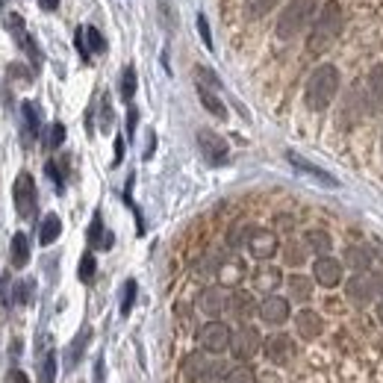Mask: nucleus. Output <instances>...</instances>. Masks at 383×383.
I'll return each instance as SVG.
<instances>
[{
    "label": "nucleus",
    "mask_w": 383,
    "mask_h": 383,
    "mask_svg": "<svg viewBox=\"0 0 383 383\" xmlns=\"http://www.w3.org/2000/svg\"><path fill=\"white\" fill-rule=\"evenodd\" d=\"M197 32H201V42L207 44V51H212V32H209L207 15H197Z\"/></svg>",
    "instance_id": "obj_44"
},
{
    "label": "nucleus",
    "mask_w": 383,
    "mask_h": 383,
    "mask_svg": "<svg viewBox=\"0 0 383 383\" xmlns=\"http://www.w3.org/2000/svg\"><path fill=\"white\" fill-rule=\"evenodd\" d=\"M133 301H136V280H127L124 292H121V315H130Z\"/></svg>",
    "instance_id": "obj_38"
},
{
    "label": "nucleus",
    "mask_w": 383,
    "mask_h": 383,
    "mask_svg": "<svg viewBox=\"0 0 383 383\" xmlns=\"http://www.w3.org/2000/svg\"><path fill=\"white\" fill-rule=\"evenodd\" d=\"M280 0H245V18L248 21H260L262 15H269Z\"/></svg>",
    "instance_id": "obj_26"
},
{
    "label": "nucleus",
    "mask_w": 383,
    "mask_h": 383,
    "mask_svg": "<svg viewBox=\"0 0 383 383\" xmlns=\"http://www.w3.org/2000/svg\"><path fill=\"white\" fill-rule=\"evenodd\" d=\"M9 74H12V77H18L21 83H30V77H32V71L21 68V65H9Z\"/></svg>",
    "instance_id": "obj_47"
},
{
    "label": "nucleus",
    "mask_w": 383,
    "mask_h": 383,
    "mask_svg": "<svg viewBox=\"0 0 383 383\" xmlns=\"http://www.w3.org/2000/svg\"><path fill=\"white\" fill-rule=\"evenodd\" d=\"M89 248H104V251H109V248H112V233L104 230L101 212H95V219H92V227H89Z\"/></svg>",
    "instance_id": "obj_19"
},
{
    "label": "nucleus",
    "mask_w": 383,
    "mask_h": 383,
    "mask_svg": "<svg viewBox=\"0 0 383 383\" xmlns=\"http://www.w3.org/2000/svg\"><path fill=\"white\" fill-rule=\"evenodd\" d=\"M286 159L292 162V169H295V171H301V174L312 177L315 183H322V186H327V189H339V180H336V177H333V174H327L324 169H319V165H312L310 159L298 157L295 151H286Z\"/></svg>",
    "instance_id": "obj_10"
},
{
    "label": "nucleus",
    "mask_w": 383,
    "mask_h": 383,
    "mask_svg": "<svg viewBox=\"0 0 383 383\" xmlns=\"http://www.w3.org/2000/svg\"><path fill=\"white\" fill-rule=\"evenodd\" d=\"M339 83H342V77L333 65H319L307 80V92H304L307 107L312 112L327 109L333 104V97H336V92H339Z\"/></svg>",
    "instance_id": "obj_2"
},
{
    "label": "nucleus",
    "mask_w": 383,
    "mask_h": 383,
    "mask_svg": "<svg viewBox=\"0 0 383 383\" xmlns=\"http://www.w3.org/2000/svg\"><path fill=\"white\" fill-rule=\"evenodd\" d=\"M89 339H92V330H89V327H83L77 336H74V342H71V348H68V369H74V365H77V360L83 357V348L89 345Z\"/></svg>",
    "instance_id": "obj_29"
},
{
    "label": "nucleus",
    "mask_w": 383,
    "mask_h": 383,
    "mask_svg": "<svg viewBox=\"0 0 383 383\" xmlns=\"http://www.w3.org/2000/svg\"><path fill=\"white\" fill-rule=\"evenodd\" d=\"M39 383H56V354L51 351L44 360H42V372H39Z\"/></svg>",
    "instance_id": "obj_35"
},
{
    "label": "nucleus",
    "mask_w": 383,
    "mask_h": 383,
    "mask_svg": "<svg viewBox=\"0 0 383 383\" xmlns=\"http://www.w3.org/2000/svg\"><path fill=\"white\" fill-rule=\"evenodd\" d=\"M12 197H15V209H18L21 219H32V212H36V180H32L30 171H21L15 177Z\"/></svg>",
    "instance_id": "obj_5"
},
{
    "label": "nucleus",
    "mask_w": 383,
    "mask_h": 383,
    "mask_svg": "<svg viewBox=\"0 0 383 383\" xmlns=\"http://www.w3.org/2000/svg\"><path fill=\"white\" fill-rule=\"evenodd\" d=\"M286 283H289V295L295 298V301H307V298L312 295V280L307 274H292Z\"/></svg>",
    "instance_id": "obj_25"
},
{
    "label": "nucleus",
    "mask_w": 383,
    "mask_h": 383,
    "mask_svg": "<svg viewBox=\"0 0 383 383\" xmlns=\"http://www.w3.org/2000/svg\"><path fill=\"white\" fill-rule=\"evenodd\" d=\"M136 124H139V109L130 107V112H127V139L136 136Z\"/></svg>",
    "instance_id": "obj_46"
},
{
    "label": "nucleus",
    "mask_w": 383,
    "mask_h": 383,
    "mask_svg": "<svg viewBox=\"0 0 383 383\" xmlns=\"http://www.w3.org/2000/svg\"><path fill=\"white\" fill-rule=\"evenodd\" d=\"M380 154H383V136H380Z\"/></svg>",
    "instance_id": "obj_54"
},
{
    "label": "nucleus",
    "mask_w": 383,
    "mask_h": 383,
    "mask_svg": "<svg viewBox=\"0 0 383 383\" xmlns=\"http://www.w3.org/2000/svg\"><path fill=\"white\" fill-rule=\"evenodd\" d=\"M260 319L265 324H283L289 319V301L286 298H280V295H269L260 304Z\"/></svg>",
    "instance_id": "obj_14"
},
{
    "label": "nucleus",
    "mask_w": 383,
    "mask_h": 383,
    "mask_svg": "<svg viewBox=\"0 0 383 383\" xmlns=\"http://www.w3.org/2000/svg\"><path fill=\"white\" fill-rule=\"evenodd\" d=\"M133 95H136V68H133V65H127V68L121 71V97L130 104Z\"/></svg>",
    "instance_id": "obj_32"
},
{
    "label": "nucleus",
    "mask_w": 383,
    "mask_h": 383,
    "mask_svg": "<svg viewBox=\"0 0 383 383\" xmlns=\"http://www.w3.org/2000/svg\"><path fill=\"white\" fill-rule=\"evenodd\" d=\"M248 251H251V257L257 260H272L274 251H277V236L272 230H251L248 233Z\"/></svg>",
    "instance_id": "obj_12"
},
{
    "label": "nucleus",
    "mask_w": 383,
    "mask_h": 383,
    "mask_svg": "<svg viewBox=\"0 0 383 383\" xmlns=\"http://www.w3.org/2000/svg\"><path fill=\"white\" fill-rule=\"evenodd\" d=\"M224 383H257V377H254V372L248 369V365H236V369L227 372Z\"/></svg>",
    "instance_id": "obj_36"
},
{
    "label": "nucleus",
    "mask_w": 383,
    "mask_h": 383,
    "mask_svg": "<svg viewBox=\"0 0 383 383\" xmlns=\"http://www.w3.org/2000/svg\"><path fill=\"white\" fill-rule=\"evenodd\" d=\"M21 112H24V127H27V142L39 136V127H42V115L36 109V104L32 101H24L21 104Z\"/></svg>",
    "instance_id": "obj_23"
},
{
    "label": "nucleus",
    "mask_w": 383,
    "mask_h": 383,
    "mask_svg": "<svg viewBox=\"0 0 383 383\" xmlns=\"http://www.w3.org/2000/svg\"><path fill=\"white\" fill-rule=\"evenodd\" d=\"M59 233H62V221H59V215L51 212V215H44V221L39 227V242L42 245H54L59 239Z\"/></svg>",
    "instance_id": "obj_22"
},
{
    "label": "nucleus",
    "mask_w": 383,
    "mask_h": 383,
    "mask_svg": "<svg viewBox=\"0 0 383 383\" xmlns=\"http://www.w3.org/2000/svg\"><path fill=\"white\" fill-rule=\"evenodd\" d=\"M227 372H230V369H227L224 363H212L209 369H207V377H204V380H207V383H219L221 377H227Z\"/></svg>",
    "instance_id": "obj_43"
},
{
    "label": "nucleus",
    "mask_w": 383,
    "mask_h": 383,
    "mask_svg": "<svg viewBox=\"0 0 383 383\" xmlns=\"http://www.w3.org/2000/svg\"><path fill=\"white\" fill-rule=\"evenodd\" d=\"M254 310H260V307H257V301H254L251 292H233V295H230L227 312L233 315V319L245 322V319H251V315H254Z\"/></svg>",
    "instance_id": "obj_15"
},
{
    "label": "nucleus",
    "mask_w": 383,
    "mask_h": 383,
    "mask_svg": "<svg viewBox=\"0 0 383 383\" xmlns=\"http://www.w3.org/2000/svg\"><path fill=\"white\" fill-rule=\"evenodd\" d=\"M304 242H307V248L310 251H315V254H330V248H333V242H330V236L324 230H310L307 236H304Z\"/></svg>",
    "instance_id": "obj_27"
},
{
    "label": "nucleus",
    "mask_w": 383,
    "mask_h": 383,
    "mask_svg": "<svg viewBox=\"0 0 383 383\" xmlns=\"http://www.w3.org/2000/svg\"><path fill=\"white\" fill-rule=\"evenodd\" d=\"M377 319H380V322H383V301H380V304H377Z\"/></svg>",
    "instance_id": "obj_53"
},
{
    "label": "nucleus",
    "mask_w": 383,
    "mask_h": 383,
    "mask_svg": "<svg viewBox=\"0 0 383 383\" xmlns=\"http://www.w3.org/2000/svg\"><path fill=\"white\" fill-rule=\"evenodd\" d=\"M230 339H233V330L224 324V322H207L197 333V342L204 345V351L209 354H221L230 348Z\"/></svg>",
    "instance_id": "obj_6"
},
{
    "label": "nucleus",
    "mask_w": 383,
    "mask_h": 383,
    "mask_svg": "<svg viewBox=\"0 0 383 383\" xmlns=\"http://www.w3.org/2000/svg\"><path fill=\"white\" fill-rule=\"evenodd\" d=\"M380 351H383V342H380Z\"/></svg>",
    "instance_id": "obj_55"
},
{
    "label": "nucleus",
    "mask_w": 383,
    "mask_h": 383,
    "mask_svg": "<svg viewBox=\"0 0 383 383\" xmlns=\"http://www.w3.org/2000/svg\"><path fill=\"white\" fill-rule=\"evenodd\" d=\"M280 280H283V277H280V272L274 269V265H262V269L254 272V286H257L260 292H269V295H272V292L280 286Z\"/></svg>",
    "instance_id": "obj_20"
},
{
    "label": "nucleus",
    "mask_w": 383,
    "mask_h": 383,
    "mask_svg": "<svg viewBox=\"0 0 383 383\" xmlns=\"http://www.w3.org/2000/svg\"><path fill=\"white\" fill-rule=\"evenodd\" d=\"M39 6H42L44 12H56V6H59V0H39Z\"/></svg>",
    "instance_id": "obj_50"
},
{
    "label": "nucleus",
    "mask_w": 383,
    "mask_h": 383,
    "mask_svg": "<svg viewBox=\"0 0 383 383\" xmlns=\"http://www.w3.org/2000/svg\"><path fill=\"white\" fill-rule=\"evenodd\" d=\"M44 171H47V177H51V183L56 186V192H62V189H65V180H62V171H59V165H56V162L51 159V162L44 165Z\"/></svg>",
    "instance_id": "obj_42"
},
{
    "label": "nucleus",
    "mask_w": 383,
    "mask_h": 383,
    "mask_svg": "<svg viewBox=\"0 0 383 383\" xmlns=\"http://www.w3.org/2000/svg\"><path fill=\"white\" fill-rule=\"evenodd\" d=\"M86 42H89V47L95 54L107 51V42H104V36H101V30H97V27H86Z\"/></svg>",
    "instance_id": "obj_41"
},
{
    "label": "nucleus",
    "mask_w": 383,
    "mask_h": 383,
    "mask_svg": "<svg viewBox=\"0 0 383 383\" xmlns=\"http://www.w3.org/2000/svg\"><path fill=\"white\" fill-rule=\"evenodd\" d=\"M369 92H365V107H377L383 101V65H375L369 71Z\"/></svg>",
    "instance_id": "obj_21"
},
{
    "label": "nucleus",
    "mask_w": 383,
    "mask_h": 383,
    "mask_svg": "<svg viewBox=\"0 0 383 383\" xmlns=\"http://www.w3.org/2000/svg\"><path fill=\"white\" fill-rule=\"evenodd\" d=\"M230 304V292L224 286H207L201 295H197V310H201L204 315H209V319H215V315H221Z\"/></svg>",
    "instance_id": "obj_9"
},
{
    "label": "nucleus",
    "mask_w": 383,
    "mask_h": 383,
    "mask_svg": "<svg viewBox=\"0 0 383 383\" xmlns=\"http://www.w3.org/2000/svg\"><path fill=\"white\" fill-rule=\"evenodd\" d=\"M32 292H36L32 280H21L18 286H15V304H30L32 301Z\"/></svg>",
    "instance_id": "obj_39"
},
{
    "label": "nucleus",
    "mask_w": 383,
    "mask_h": 383,
    "mask_svg": "<svg viewBox=\"0 0 383 383\" xmlns=\"http://www.w3.org/2000/svg\"><path fill=\"white\" fill-rule=\"evenodd\" d=\"M342 24H345V15H342L339 0H330V4H324L322 12H319V18H315V24H312L310 39H307V51L315 54V56L324 54L327 47L339 39Z\"/></svg>",
    "instance_id": "obj_1"
},
{
    "label": "nucleus",
    "mask_w": 383,
    "mask_h": 383,
    "mask_svg": "<svg viewBox=\"0 0 383 383\" xmlns=\"http://www.w3.org/2000/svg\"><path fill=\"white\" fill-rule=\"evenodd\" d=\"M312 277H315V283H322L324 289L339 286V280H342V265H339V260L322 254L319 260H315V265H312Z\"/></svg>",
    "instance_id": "obj_11"
},
{
    "label": "nucleus",
    "mask_w": 383,
    "mask_h": 383,
    "mask_svg": "<svg viewBox=\"0 0 383 383\" xmlns=\"http://www.w3.org/2000/svg\"><path fill=\"white\" fill-rule=\"evenodd\" d=\"M207 369H209V363H207L204 351H195V354H189L186 360H183V377H186L189 383H197V380H204Z\"/></svg>",
    "instance_id": "obj_17"
},
{
    "label": "nucleus",
    "mask_w": 383,
    "mask_h": 383,
    "mask_svg": "<svg viewBox=\"0 0 383 383\" xmlns=\"http://www.w3.org/2000/svg\"><path fill=\"white\" fill-rule=\"evenodd\" d=\"M62 142H65V124L56 121V124H51V130H47V142L44 145H47V151H56Z\"/></svg>",
    "instance_id": "obj_37"
},
{
    "label": "nucleus",
    "mask_w": 383,
    "mask_h": 383,
    "mask_svg": "<svg viewBox=\"0 0 383 383\" xmlns=\"http://www.w3.org/2000/svg\"><path fill=\"white\" fill-rule=\"evenodd\" d=\"M12 383H30L24 372H12Z\"/></svg>",
    "instance_id": "obj_52"
},
{
    "label": "nucleus",
    "mask_w": 383,
    "mask_h": 383,
    "mask_svg": "<svg viewBox=\"0 0 383 383\" xmlns=\"http://www.w3.org/2000/svg\"><path fill=\"white\" fill-rule=\"evenodd\" d=\"M112 127V104H109V97L104 95V101H101V130L107 133Z\"/></svg>",
    "instance_id": "obj_45"
},
{
    "label": "nucleus",
    "mask_w": 383,
    "mask_h": 383,
    "mask_svg": "<svg viewBox=\"0 0 383 383\" xmlns=\"http://www.w3.org/2000/svg\"><path fill=\"white\" fill-rule=\"evenodd\" d=\"M383 292V274H369V272H354V277L345 283V295L348 301H354L357 307L375 301Z\"/></svg>",
    "instance_id": "obj_4"
},
{
    "label": "nucleus",
    "mask_w": 383,
    "mask_h": 383,
    "mask_svg": "<svg viewBox=\"0 0 383 383\" xmlns=\"http://www.w3.org/2000/svg\"><path fill=\"white\" fill-rule=\"evenodd\" d=\"M260 348H262V336H260V330L251 327V324L239 327L236 333H233V339H230V351H233V357H236V360H251Z\"/></svg>",
    "instance_id": "obj_7"
},
{
    "label": "nucleus",
    "mask_w": 383,
    "mask_h": 383,
    "mask_svg": "<svg viewBox=\"0 0 383 383\" xmlns=\"http://www.w3.org/2000/svg\"><path fill=\"white\" fill-rule=\"evenodd\" d=\"M95 380L104 383V360H97V365H95Z\"/></svg>",
    "instance_id": "obj_51"
},
{
    "label": "nucleus",
    "mask_w": 383,
    "mask_h": 383,
    "mask_svg": "<svg viewBox=\"0 0 383 383\" xmlns=\"http://www.w3.org/2000/svg\"><path fill=\"white\" fill-rule=\"evenodd\" d=\"M242 274H245V265H242L239 260H227V262H221V269H219V277L227 283V286H233V283H239V280H242Z\"/></svg>",
    "instance_id": "obj_30"
},
{
    "label": "nucleus",
    "mask_w": 383,
    "mask_h": 383,
    "mask_svg": "<svg viewBox=\"0 0 383 383\" xmlns=\"http://www.w3.org/2000/svg\"><path fill=\"white\" fill-rule=\"evenodd\" d=\"M195 80H197V86H204V89H221V80L219 77H215L209 68H204V65H197V68H195Z\"/></svg>",
    "instance_id": "obj_34"
},
{
    "label": "nucleus",
    "mask_w": 383,
    "mask_h": 383,
    "mask_svg": "<svg viewBox=\"0 0 383 383\" xmlns=\"http://www.w3.org/2000/svg\"><path fill=\"white\" fill-rule=\"evenodd\" d=\"M197 147H201V154L209 165H224L227 157H230L227 142L212 130H197Z\"/></svg>",
    "instance_id": "obj_8"
},
{
    "label": "nucleus",
    "mask_w": 383,
    "mask_h": 383,
    "mask_svg": "<svg viewBox=\"0 0 383 383\" xmlns=\"http://www.w3.org/2000/svg\"><path fill=\"white\" fill-rule=\"evenodd\" d=\"M315 9H319V0H289L286 9H283L277 18V39L280 42L295 39L298 32L307 27V21L312 18Z\"/></svg>",
    "instance_id": "obj_3"
},
{
    "label": "nucleus",
    "mask_w": 383,
    "mask_h": 383,
    "mask_svg": "<svg viewBox=\"0 0 383 383\" xmlns=\"http://www.w3.org/2000/svg\"><path fill=\"white\" fill-rule=\"evenodd\" d=\"M295 327H298V333H301L304 339L322 336V315L312 312V310H301L295 315Z\"/></svg>",
    "instance_id": "obj_16"
},
{
    "label": "nucleus",
    "mask_w": 383,
    "mask_h": 383,
    "mask_svg": "<svg viewBox=\"0 0 383 383\" xmlns=\"http://www.w3.org/2000/svg\"><path fill=\"white\" fill-rule=\"evenodd\" d=\"M262 351H265V357H269L274 365H286L292 360V354H295V345H292L289 336L274 333V336H269V339L262 342Z\"/></svg>",
    "instance_id": "obj_13"
},
{
    "label": "nucleus",
    "mask_w": 383,
    "mask_h": 383,
    "mask_svg": "<svg viewBox=\"0 0 383 383\" xmlns=\"http://www.w3.org/2000/svg\"><path fill=\"white\" fill-rule=\"evenodd\" d=\"M74 47L80 51V59H83V62H92V47H89V42H86V30H77V32H74Z\"/></svg>",
    "instance_id": "obj_40"
},
{
    "label": "nucleus",
    "mask_w": 383,
    "mask_h": 383,
    "mask_svg": "<svg viewBox=\"0 0 383 383\" xmlns=\"http://www.w3.org/2000/svg\"><path fill=\"white\" fill-rule=\"evenodd\" d=\"M307 242H289L286 248H283V254H286V262L289 265H304V260H307Z\"/></svg>",
    "instance_id": "obj_31"
},
{
    "label": "nucleus",
    "mask_w": 383,
    "mask_h": 383,
    "mask_svg": "<svg viewBox=\"0 0 383 383\" xmlns=\"http://www.w3.org/2000/svg\"><path fill=\"white\" fill-rule=\"evenodd\" d=\"M95 272H97V262H95V254H92V251H86V254H83V260H80V269H77V277H80L83 283H92V280H95Z\"/></svg>",
    "instance_id": "obj_33"
},
{
    "label": "nucleus",
    "mask_w": 383,
    "mask_h": 383,
    "mask_svg": "<svg viewBox=\"0 0 383 383\" xmlns=\"http://www.w3.org/2000/svg\"><path fill=\"white\" fill-rule=\"evenodd\" d=\"M345 265L351 272H369L372 269V251L363 245H351L345 248Z\"/></svg>",
    "instance_id": "obj_18"
},
{
    "label": "nucleus",
    "mask_w": 383,
    "mask_h": 383,
    "mask_svg": "<svg viewBox=\"0 0 383 383\" xmlns=\"http://www.w3.org/2000/svg\"><path fill=\"white\" fill-rule=\"evenodd\" d=\"M27 262H30V242L24 233H15L12 236V265L15 269H24Z\"/></svg>",
    "instance_id": "obj_24"
},
{
    "label": "nucleus",
    "mask_w": 383,
    "mask_h": 383,
    "mask_svg": "<svg viewBox=\"0 0 383 383\" xmlns=\"http://www.w3.org/2000/svg\"><path fill=\"white\" fill-rule=\"evenodd\" d=\"M197 97H201V104L215 115V118H227V107L215 97V92L212 89H204V86H197Z\"/></svg>",
    "instance_id": "obj_28"
},
{
    "label": "nucleus",
    "mask_w": 383,
    "mask_h": 383,
    "mask_svg": "<svg viewBox=\"0 0 383 383\" xmlns=\"http://www.w3.org/2000/svg\"><path fill=\"white\" fill-rule=\"evenodd\" d=\"M121 159H124V139L118 136V139H115V159H112V165H121Z\"/></svg>",
    "instance_id": "obj_48"
},
{
    "label": "nucleus",
    "mask_w": 383,
    "mask_h": 383,
    "mask_svg": "<svg viewBox=\"0 0 383 383\" xmlns=\"http://www.w3.org/2000/svg\"><path fill=\"white\" fill-rule=\"evenodd\" d=\"M154 147H157V136L151 133V136H147V147H145V159H151V154H154Z\"/></svg>",
    "instance_id": "obj_49"
}]
</instances>
